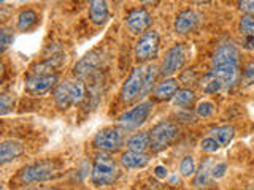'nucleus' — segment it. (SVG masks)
I'll use <instances>...</instances> for the list:
<instances>
[{
  "mask_svg": "<svg viewBox=\"0 0 254 190\" xmlns=\"http://www.w3.org/2000/svg\"><path fill=\"white\" fill-rule=\"evenodd\" d=\"M157 76V67L154 65H138L135 67L129 78L126 79L121 89V100L124 103H133L151 91Z\"/></svg>",
  "mask_w": 254,
  "mask_h": 190,
  "instance_id": "1",
  "label": "nucleus"
},
{
  "mask_svg": "<svg viewBox=\"0 0 254 190\" xmlns=\"http://www.w3.org/2000/svg\"><path fill=\"white\" fill-rule=\"evenodd\" d=\"M118 176H119L118 165L108 154L102 152L95 157L94 165H92V174H91L94 186H97V187L111 186V184H115Z\"/></svg>",
  "mask_w": 254,
  "mask_h": 190,
  "instance_id": "2",
  "label": "nucleus"
},
{
  "mask_svg": "<svg viewBox=\"0 0 254 190\" xmlns=\"http://www.w3.org/2000/svg\"><path fill=\"white\" fill-rule=\"evenodd\" d=\"M178 138V127L172 122H161L154 125L149 132V149L153 152H161Z\"/></svg>",
  "mask_w": 254,
  "mask_h": 190,
  "instance_id": "3",
  "label": "nucleus"
},
{
  "mask_svg": "<svg viewBox=\"0 0 254 190\" xmlns=\"http://www.w3.org/2000/svg\"><path fill=\"white\" fill-rule=\"evenodd\" d=\"M211 73L222 83L224 91H229L235 87L242 79L240 62H224V63H214L211 68Z\"/></svg>",
  "mask_w": 254,
  "mask_h": 190,
  "instance_id": "4",
  "label": "nucleus"
},
{
  "mask_svg": "<svg viewBox=\"0 0 254 190\" xmlns=\"http://www.w3.org/2000/svg\"><path fill=\"white\" fill-rule=\"evenodd\" d=\"M159 52V35L156 30L143 32L135 46V57L138 62H148L156 59Z\"/></svg>",
  "mask_w": 254,
  "mask_h": 190,
  "instance_id": "5",
  "label": "nucleus"
},
{
  "mask_svg": "<svg viewBox=\"0 0 254 190\" xmlns=\"http://www.w3.org/2000/svg\"><path fill=\"white\" fill-rule=\"evenodd\" d=\"M149 113H151V103L143 101V103H140V105L133 106L132 109L123 113L121 116H119L118 122L124 130H137L140 125H143L146 122Z\"/></svg>",
  "mask_w": 254,
  "mask_h": 190,
  "instance_id": "6",
  "label": "nucleus"
},
{
  "mask_svg": "<svg viewBox=\"0 0 254 190\" xmlns=\"http://www.w3.org/2000/svg\"><path fill=\"white\" fill-rule=\"evenodd\" d=\"M58 84L56 73H30L26 79V91L32 95H43L54 89Z\"/></svg>",
  "mask_w": 254,
  "mask_h": 190,
  "instance_id": "7",
  "label": "nucleus"
},
{
  "mask_svg": "<svg viewBox=\"0 0 254 190\" xmlns=\"http://www.w3.org/2000/svg\"><path fill=\"white\" fill-rule=\"evenodd\" d=\"M123 146V133L118 129H103L94 137V147L102 152H113Z\"/></svg>",
  "mask_w": 254,
  "mask_h": 190,
  "instance_id": "8",
  "label": "nucleus"
},
{
  "mask_svg": "<svg viewBox=\"0 0 254 190\" xmlns=\"http://www.w3.org/2000/svg\"><path fill=\"white\" fill-rule=\"evenodd\" d=\"M56 168L54 163L51 162H40V163H34L24 168L21 173V181L24 184H34V182H43L48 181L53 174H54Z\"/></svg>",
  "mask_w": 254,
  "mask_h": 190,
  "instance_id": "9",
  "label": "nucleus"
},
{
  "mask_svg": "<svg viewBox=\"0 0 254 190\" xmlns=\"http://www.w3.org/2000/svg\"><path fill=\"white\" fill-rule=\"evenodd\" d=\"M185 60H186V49H185V46H183L181 43L175 45L165 54L162 67H161V73L164 76H172L173 73H177V71L183 65H185Z\"/></svg>",
  "mask_w": 254,
  "mask_h": 190,
  "instance_id": "10",
  "label": "nucleus"
},
{
  "mask_svg": "<svg viewBox=\"0 0 254 190\" xmlns=\"http://www.w3.org/2000/svg\"><path fill=\"white\" fill-rule=\"evenodd\" d=\"M151 22V14L145 10V8H138V10H133L127 14L126 24L127 27L130 29L133 34H143Z\"/></svg>",
  "mask_w": 254,
  "mask_h": 190,
  "instance_id": "11",
  "label": "nucleus"
},
{
  "mask_svg": "<svg viewBox=\"0 0 254 190\" xmlns=\"http://www.w3.org/2000/svg\"><path fill=\"white\" fill-rule=\"evenodd\" d=\"M99 63H100V54L97 51H92L89 54H86L84 57L75 65V76L81 78V79L89 76L94 70H97Z\"/></svg>",
  "mask_w": 254,
  "mask_h": 190,
  "instance_id": "12",
  "label": "nucleus"
},
{
  "mask_svg": "<svg viewBox=\"0 0 254 190\" xmlns=\"http://www.w3.org/2000/svg\"><path fill=\"white\" fill-rule=\"evenodd\" d=\"M198 24V14L194 10H185L177 16L175 21V32L180 35L189 34L190 30H194Z\"/></svg>",
  "mask_w": 254,
  "mask_h": 190,
  "instance_id": "13",
  "label": "nucleus"
},
{
  "mask_svg": "<svg viewBox=\"0 0 254 190\" xmlns=\"http://www.w3.org/2000/svg\"><path fill=\"white\" fill-rule=\"evenodd\" d=\"M24 152V147L19 141H13V140H8L3 141L0 144V163L6 165L13 160H16L18 157H21Z\"/></svg>",
  "mask_w": 254,
  "mask_h": 190,
  "instance_id": "14",
  "label": "nucleus"
},
{
  "mask_svg": "<svg viewBox=\"0 0 254 190\" xmlns=\"http://www.w3.org/2000/svg\"><path fill=\"white\" fill-rule=\"evenodd\" d=\"M149 163V155L145 152H138V150H130L124 152L121 155V165L124 168H145Z\"/></svg>",
  "mask_w": 254,
  "mask_h": 190,
  "instance_id": "15",
  "label": "nucleus"
},
{
  "mask_svg": "<svg viewBox=\"0 0 254 190\" xmlns=\"http://www.w3.org/2000/svg\"><path fill=\"white\" fill-rule=\"evenodd\" d=\"M53 97L56 105H58L59 109H67L68 106H71V91H70V81H62L58 83L54 87Z\"/></svg>",
  "mask_w": 254,
  "mask_h": 190,
  "instance_id": "16",
  "label": "nucleus"
},
{
  "mask_svg": "<svg viewBox=\"0 0 254 190\" xmlns=\"http://www.w3.org/2000/svg\"><path fill=\"white\" fill-rule=\"evenodd\" d=\"M110 16L107 0H89V18L94 24H103Z\"/></svg>",
  "mask_w": 254,
  "mask_h": 190,
  "instance_id": "17",
  "label": "nucleus"
},
{
  "mask_svg": "<svg viewBox=\"0 0 254 190\" xmlns=\"http://www.w3.org/2000/svg\"><path fill=\"white\" fill-rule=\"evenodd\" d=\"M224 62H240L238 49L232 43H222L213 55V65L214 63H224Z\"/></svg>",
  "mask_w": 254,
  "mask_h": 190,
  "instance_id": "18",
  "label": "nucleus"
},
{
  "mask_svg": "<svg viewBox=\"0 0 254 190\" xmlns=\"http://www.w3.org/2000/svg\"><path fill=\"white\" fill-rule=\"evenodd\" d=\"M213 165H214V160L211 157L208 158H205V160L202 162L200 165V168H198L195 171V182L194 184L197 187H205V186H208L210 182H211V168H213Z\"/></svg>",
  "mask_w": 254,
  "mask_h": 190,
  "instance_id": "19",
  "label": "nucleus"
},
{
  "mask_svg": "<svg viewBox=\"0 0 254 190\" xmlns=\"http://www.w3.org/2000/svg\"><path fill=\"white\" fill-rule=\"evenodd\" d=\"M178 91V81L177 79H165V81L159 83L156 87L154 95L157 100H170L173 98V95Z\"/></svg>",
  "mask_w": 254,
  "mask_h": 190,
  "instance_id": "20",
  "label": "nucleus"
},
{
  "mask_svg": "<svg viewBox=\"0 0 254 190\" xmlns=\"http://www.w3.org/2000/svg\"><path fill=\"white\" fill-rule=\"evenodd\" d=\"M172 101H173V105L178 108H189L194 105L195 94H194V91L188 89V87H185V89H178L177 94L173 95Z\"/></svg>",
  "mask_w": 254,
  "mask_h": 190,
  "instance_id": "21",
  "label": "nucleus"
},
{
  "mask_svg": "<svg viewBox=\"0 0 254 190\" xmlns=\"http://www.w3.org/2000/svg\"><path fill=\"white\" fill-rule=\"evenodd\" d=\"M211 137L216 138L221 146H229L230 141L235 137V129L230 125H222V127H216V129L211 130Z\"/></svg>",
  "mask_w": 254,
  "mask_h": 190,
  "instance_id": "22",
  "label": "nucleus"
},
{
  "mask_svg": "<svg viewBox=\"0 0 254 190\" xmlns=\"http://www.w3.org/2000/svg\"><path fill=\"white\" fill-rule=\"evenodd\" d=\"M127 147L130 150H138V152H145L149 147V132H141V133H135L130 140L127 141Z\"/></svg>",
  "mask_w": 254,
  "mask_h": 190,
  "instance_id": "23",
  "label": "nucleus"
},
{
  "mask_svg": "<svg viewBox=\"0 0 254 190\" xmlns=\"http://www.w3.org/2000/svg\"><path fill=\"white\" fill-rule=\"evenodd\" d=\"M200 87H202V91H203L205 94H216V92H219V91H224V87H222V83L211 73V71H210V73H206V75L202 78Z\"/></svg>",
  "mask_w": 254,
  "mask_h": 190,
  "instance_id": "24",
  "label": "nucleus"
},
{
  "mask_svg": "<svg viewBox=\"0 0 254 190\" xmlns=\"http://www.w3.org/2000/svg\"><path fill=\"white\" fill-rule=\"evenodd\" d=\"M70 91H71V103L79 105L86 98V86L81 78H76L73 81H70Z\"/></svg>",
  "mask_w": 254,
  "mask_h": 190,
  "instance_id": "25",
  "label": "nucleus"
},
{
  "mask_svg": "<svg viewBox=\"0 0 254 190\" xmlns=\"http://www.w3.org/2000/svg\"><path fill=\"white\" fill-rule=\"evenodd\" d=\"M35 24H37V13L35 11L26 10L18 16V30H21V32L30 30Z\"/></svg>",
  "mask_w": 254,
  "mask_h": 190,
  "instance_id": "26",
  "label": "nucleus"
},
{
  "mask_svg": "<svg viewBox=\"0 0 254 190\" xmlns=\"http://www.w3.org/2000/svg\"><path fill=\"white\" fill-rule=\"evenodd\" d=\"M238 29H240V34L246 38V37H254V14H248L242 16L240 24H238Z\"/></svg>",
  "mask_w": 254,
  "mask_h": 190,
  "instance_id": "27",
  "label": "nucleus"
},
{
  "mask_svg": "<svg viewBox=\"0 0 254 190\" xmlns=\"http://www.w3.org/2000/svg\"><path fill=\"white\" fill-rule=\"evenodd\" d=\"M180 173L183 174V176H192V174H195V162L192 157H185L180 163Z\"/></svg>",
  "mask_w": 254,
  "mask_h": 190,
  "instance_id": "28",
  "label": "nucleus"
},
{
  "mask_svg": "<svg viewBox=\"0 0 254 190\" xmlns=\"http://www.w3.org/2000/svg\"><path fill=\"white\" fill-rule=\"evenodd\" d=\"M200 147L203 152H208V154H213V152H218V149L221 147V144L218 142L216 138L213 137H208V138H203L200 141Z\"/></svg>",
  "mask_w": 254,
  "mask_h": 190,
  "instance_id": "29",
  "label": "nucleus"
},
{
  "mask_svg": "<svg viewBox=\"0 0 254 190\" xmlns=\"http://www.w3.org/2000/svg\"><path fill=\"white\" fill-rule=\"evenodd\" d=\"M197 116L198 117H208L214 113V105L211 101H202L200 105L197 106Z\"/></svg>",
  "mask_w": 254,
  "mask_h": 190,
  "instance_id": "30",
  "label": "nucleus"
},
{
  "mask_svg": "<svg viewBox=\"0 0 254 190\" xmlns=\"http://www.w3.org/2000/svg\"><path fill=\"white\" fill-rule=\"evenodd\" d=\"M13 43V32L10 29H2L0 30V45H2V52L6 51V48Z\"/></svg>",
  "mask_w": 254,
  "mask_h": 190,
  "instance_id": "31",
  "label": "nucleus"
},
{
  "mask_svg": "<svg viewBox=\"0 0 254 190\" xmlns=\"http://www.w3.org/2000/svg\"><path fill=\"white\" fill-rule=\"evenodd\" d=\"M13 108V97L10 94L0 95V114H6Z\"/></svg>",
  "mask_w": 254,
  "mask_h": 190,
  "instance_id": "32",
  "label": "nucleus"
},
{
  "mask_svg": "<svg viewBox=\"0 0 254 190\" xmlns=\"http://www.w3.org/2000/svg\"><path fill=\"white\" fill-rule=\"evenodd\" d=\"M243 79L246 84L254 86V62H248L243 68Z\"/></svg>",
  "mask_w": 254,
  "mask_h": 190,
  "instance_id": "33",
  "label": "nucleus"
},
{
  "mask_svg": "<svg viewBox=\"0 0 254 190\" xmlns=\"http://www.w3.org/2000/svg\"><path fill=\"white\" fill-rule=\"evenodd\" d=\"M226 171H227V165L224 162L214 163L213 168H211V178L213 179H221L226 174Z\"/></svg>",
  "mask_w": 254,
  "mask_h": 190,
  "instance_id": "34",
  "label": "nucleus"
},
{
  "mask_svg": "<svg viewBox=\"0 0 254 190\" xmlns=\"http://www.w3.org/2000/svg\"><path fill=\"white\" fill-rule=\"evenodd\" d=\"M238 8L248 14H254V0H240L238 2Z\"/></svg>",
  "mask_w": 254,
  "mask_h": 190,
  "instance_id": "35",
  "label": "nucleus"
},
{
  "mask_svg": "<svg viewBox=\"0 0 254 190\" xmlns=\"http://www.w3.org/2000/svg\"><path fill=\"white\" fill-rule=\"evenodd\" d=\"M154 174L157 178H167V168H164V166H156Z\"/></svg>",
  "mask_w": 254,
  "mask_h": 190,
  "instance_id": "36",
  "label": "nucleus"
},
{
  "mask_svg": "<svg viewBox=\"0 0 254 190\" xmlns=\"http://www.w3.org/2000/svg\"><path fill=\"white\" fill-rule=\"evenodd\" d=\"M243 46L246 48V49H254V37H246Z\"/></svg>",
  "mask_w": 254,
  "mask_h": 190,
  "instance_id": "37",
  "label": "nucleus"
},
{
  "mask_svg": "<svg viewBox=\"0 0 254 190\" xmlns=\"http://www.w3.org/2000/svg\"><path fill=\"white\" fill-rule=\"evenodd\" d=\"M170 182H172V184H177V182H180V179H178L177 176H173V178L170 179Z\"/></svg>",
  "mask_w": 254,
  "mask_h": 190,
  "instance_id": "38",
  "label": "nucleus"
},
{
  "mask_svg": "<svg viewBox=\"0 0 254 190\" xmlns=\"http://www.w3.org/2000/svg\"><path fill=\"white\" fill-rule=\"evenodd\" d=\"M140 2H141V3H154L156 0H140Z\"/></svg>",
  "mask_w": 254,
  "mask_h": 190,
  "instance_id": "39",
  "label": "nucleus"
},
{
  "mask_svg": "<svg viewBox=\"0 0 254 190\" xmlns=\"http://www.w3.org/2000/svg\"><path fill=\"white\" fill-rule=\"evenodd\" d=\"M197 3H206V2H210V0H195Z\"/></svg>",
  "mask_w": 254,
  "mask_h": 190,
  "instance_id": "40",
  "label": "nucleus"
}]
</instances>
